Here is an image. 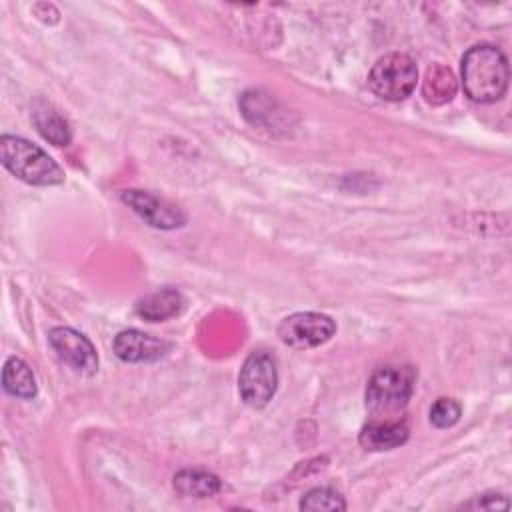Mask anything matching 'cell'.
I'll use <instances>...</instances> for the list:
<instances>
[{
	"label": "cell",
	"instance_id": "cell-13",
	"mask_svg": "<svg viewBox=\"0 0 512 512\" xmlns=\"http://www.w3.org/2000/svg\"><path fill=\"white\" fill-rule=\"evenodd\" d=\"M2 386L10 396L22 398V400H30L36 396L38 388H36V378L30 370V366L18 358V356H10L4 362V370H2Z\"/></svg>",
	"mask_w": 512,
	"mask_h": 512
},
{
	"label": "cell",
	"instance_id": "cell-17",
	"mask_svg": "<svg viewBox=\"0 0 512 512\" xmlns=\"http://www.w3.org/2000/svg\"><path fill=\"white\" fill-rule=\"evenodd\" d=\"M462 406L452 398H438L430 406V422L436 428H450L460 420Z\"/></svg>",
	"mask_w": 512,
	"mask_h": 512
},
{
	"label": "cell",
	"instance_id": "cell-4",
	"mask_svg": "<svg viewBox=\"0 0 512 512\" xmlns=\"http://www.w3.org/2000/svg\"><path fill=\"white\" fill-rule=\"evenodd\" d=\"M418 80V68L406 52H390L376 60L368 74L370 90L388 102L404 100L412 94Z\"/></svg>",
	"mask_w": 512,
	"mask_h": 512
},
{
	"label": "cell",
	"instance_id": "cell-6",
	"mask_svg": "<svg viewBox=\"0 0 512 512\" xmlns=\"http://www.w3.org/2000/svg\"><path fill=\"white\" fill-rule=\"evenodd\" d=\"M336 332V322L320 312H296L286 316L278 326L280 340L296 350L316 348L328 342Z\"/></svg>",
	"mask_w": 512,
	"mask_h": 512
},
{
	"label": "cell",
	"instance_id": "cell-10",
	"mask_svg": "<svg viewBox=\"0 0 512 512\" xmlns=\"http://www.w3.org/2000/svg\"><path fill=\"white\" fill-rule=\"evenodd\" d=\"M408 440V426L404 422L396 420H376L368 422L358 436V442L362 448L380 452V450H392L402 446Z\"/></svg>",
	"mask_w": 512,
	"mask_h": 512
},
{
	"label": "cell",
	"instance_id": "cell-12",
	"mask_svg": "<svg viewBox=\"0 0 512 512\" xmlns=\"http://www.w3.org/2000/svg\"><path fill=\"white\" fill-rule=\"evenodd\" d=\"M32 122L36 130L54 146H68L72 140V132L62 114L44 100H36L32 104Z\"/></svg>",
	"mask_w": 512,
	"mask_h": 512
},
{
	"label": "cell",
	"instance_id": "cell-15",
	"mask_svg": "<svg viewBox=\"0 0 512 512\" xmlns=\"http://www.w3.org/2000/svg\"><path fill=\"white\" fill-rule=\"evenodd\" d=\"M456 88H458L456 78H454L452 70L444 64H432L422 82V94H424L426 102L434 104V106L450 102L456 94Z\"/></svg>",
	"mask_w": 512,
	"mask_h": 512
},
{
	"label": "cell",
	"instance_id": "cell-9",
	"mask_svg": "<svg viewBox=\"0 0 512 512\" xmlns=\"http://www.w3.org/2000/svg\"><path fill=\"white\" fill-rule=\"evenodd\" d=\"M112 348L120 360L138 364V362H156L164 358L172 348V344L140 330H122L116 334Z\"/></svg>",
	"mask_w": 512,
	"mask_h": 512
},
{
	"label": "cell",
	"instance_id": "cell-14",
	"mask_svg": "<svg viewBox=\"0 0 512 512\" xmlns=\"http://www.w3.org/2000/svg\"><path fill=\"white\" fill-rule=\"evenodd\" d=\"M172 484L180 496L188 498H210L222 490L220 478L204 470H180Z\"/></svg>",
	"mask_w": 512,
	"mask_h": 512
},
{
	"label": "cell",
	"instance_id": "cell-2",
	"mask_svg": "<svg viewBox=\"0 0 512 512\" xmlns=\"http://www.w3.org/2000/svg\"><path fill=\"white\" fill-rule=\"evenodd\" d=\"M0 160L16 178L34 186H54L64 182V170L36 144L26 138L2 134Z\"/></svg>",
	"mask_w": 512,
	"mask_h": 512
},
{
	"label": "cell",
	"instance_id": "cell-11",
	"mask_svg": "<svg viewBox=\"0 0 512 512\" xmlns=\"http://www.w3.org/2000/svg\"><path fill=\"white\" fill-rule=\"evenodd\" d=\"M184 308V298L176 288H160L156 292L146 294L140 298L134 306L136 314L148 322H162L176 314H180Z\"/></svg>",
	"mask_w": 512,
	"mask_h": 512
},
{
	"label": "cell",
	"instance_id": "cell-7",
	"mask_svg": "<svg viewBox=\"0 0 512 512\" xmlns=\"http://www.w3.org/2000/svg\"><path fill=\"white\" fill-rule=\"evenodd\" d=\"M48 342L58 358L72 370L82 374H94L98 370L96 348L82 332L68 326H56L48 332Z\"/></svg>",
	"mask_w": 512,
	"mask_h": 512
},
{
	"label": "cell",
	"instance_id": "cell-16",
	"mask_svg": "<svg viewBox=\"0 0 512 512\" xmlns=\"http://www.w3.org/2000/svg\"><path fill=\"white\" fill-rule=\"evenodd\" d=\"M300 510L308 512H318V510H328V512H340L346 510V500L340 492L332 488H312L308 490L302 500H300Z\"/></svg>",
	"mask_w": 512,
	"mask_h": 512
},
{
	"label": "cell",
	"instance_id": "cell-1",
	"mask_svg": "<svg viewBox=\"0 0 512 512\" xmlns=\"http://www.w3.org/2000/svg\"><path fill=\"white\" fill-rule=\"evenodd\" d=\"M462 88L478 104H490L504 96L508 88V60L496 46L478 44L462 56Z\"/></svg>",
	"mask_w": 512,
	"mask_h": 512
},
{
	"label": "cell",
	"instance_id": "cell-5",
	"mask_svg": "<svg viewBox=\"0 0 512 512\" xmlns=\"http://www.w3.org/2000/svg\"><path fill=\"white\" fill-rule=\"evenodd\" d=\"M278 386L276 360L264 352L254 350L242 364L238 374V392L250 408H264Z\"/></svg>",
	"mask_w": 512,
	"mask_h": 512
},
{
	"label": "cell",
	"instance_id": "cell-18",
	"mask_svg": "<svg viewBox=\"0 0 512 512\" xmlns=\"http://www.w3.org/2000/svg\"><path fill=\"white\" fill-rule=\"evenodd\" d=\"M464 508H474V510H496V508H508V500L500 494H484L476 498L474 502L464 504Z\"/></svg>",
	"mask_w": 512,
	"mask_h": 512
},
{
	"label": "cell",
	"instance_id": "cell-3",
	"mask_svg": "<svg viewBox=\"0 0 512 512\" xmlns=\"http://www.w3.org/2000/svg\"><path fill=\"white\" fill-rule=\"evenodd\" d=\"M416 372L412 366H382L366 386V408L374 414L402 410L414 392Z\"/></svg>",
	"mask_w": 512,
	"mask_h": 512
},
{
	"label": "cell",
	"instance_id": "cell-8",
	"mask_svg": "<svg viewBox=\"0 0 512 512\" xmlns=\"http://www.w3.org/2000/svg\"><path fill=\"white\" fill-rule=\"evenodd\" d=\"M120 198L152 228L172 230L186 224V214L182 212V208L146 190H124Z\"/></svg>",
	"mask_w": 512,
	"mask_h": 512
}]
</instances>
